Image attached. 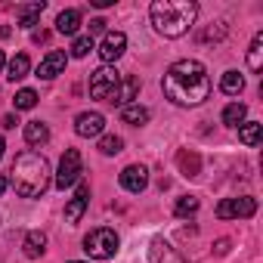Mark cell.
I'll return each instance as SVG.
<instances>
[{
  "instance_id": "cell-1",
  "label": "cell",
  "mask_w": 263,
  "mask_h": 263,
  "mask_svg": "<svg viewBox=\"0 0 263 263\" xmlns=\"http://www.w3.org/2000/svg\"><path fill=\"white\" fill-rule=\"evenodd\" d=\"M164 96L174 105H201L211 96V78L208 68L198 59H180L164 71Z\"/></svg>"
},
{
  "instance_id": "cell-2",
  "label": "cell",
  "mask_w": 263,
  "mask_h": 263,
  "mask_svg": "<svg viewBox=\"0 0 263 263\" xmlns=\"http://www.w3.org/2000/svg\"><path fill=\"white\" fill-rule=\"evenodd\" d=\"M10 180H13V186L22 198H41L50 189V161L34 149L19 152L16 161H13Z\"/></svg>"
},
{
  "instance_id": "cell-3",
  "label": "cell",
  "mask_w": 263,
  "mask_h": 263,
  "mask_svg": "<svg viewBox=\"0 0 263 263\" xmlns=\"http://www.w3.org/2000/svg\"><path fill=\"white\" fill-rule=\"evenodd\" d=\"M149 16L158 34L183 37L198 16V4H192V0H155L149 7Z\"/></svg>"
},
{
  "instance_id": "cell-4",
  "label": "cell",
  "mask_w": 263,
  "mask_h": 263,
  "mask_svg": "<svg viewBox=\"0 0 263 263\" xmlns=\"http://www.w3.org/2000/svg\"><path fill=\"white\" fill-rule=\"evenodd\" d=\"M118 245H121L118 232L115 229H105V226H99V229H93V232L84 235V251L93 260H111L118 254Z\"/></svg>"
},
{
  "instance_id": "cell-5",
  "label": "cell",
  "mask_w": 263,
  "mask_h": 263,
  "mask_svg": "<svg viewBox=\"0 0 263 263\" xmlns=\"http://www.w3.org/2000/svg\"><path fill=\"white\" fill-rule=\"evenodd\" d=\"M84 164H81V152L78 149H65L62 161H59V174H56V189H71L74 183H81Z\"/></svg>"
},
{
  "instance_id": "cell-6",
  "label": "cell",
  "mask_w": 263,
  "mask_h": 263,
  "mask_svg": "<svg viewBox=\"0 0 263 263\" xmlns=\"http://www.w3.org/2000/svg\"><path fill=\"white\" fill-rule=\"evenodd\" d=\"M257 214V198L251 195H238V198H223L217 204V217L220 220H248Z\"/></svg>"
},
{
  "instance_id": "cell-7",
  "label": "cell",
  "mask_w": 263,
  "mask_h": 263,
  "mask_svg": "<svg viewBox=\"0 0 263 263\" xmlns=\"http://www.w3.org/2000/svg\"><path fill=\"white\" fill-rule=\"evenodd\" d=\"M121 84V74L115 71V68H108V65H102V68H96L93 74H90V96L93 99H105L108 102V96L115 93V87Z\"/></svg>"
},
{
  "instance_id": "cell-8",
  "label": "cell",
  "mask_w": 263,
  "mask_h": 263,
  "mask_svg": "<svg viewBox=\"0 0 263 263\" xmlns=\"http://www.w3.org/2000/svg\"><path fill=\"white\" fill-rule=\"evenodd\" d=\"M105 130V118L99 111H81L74 118V134L84 137V140H93V137H102Z\"/></svg>"
},
{
  "instance_id": "cell-9",
  "label": "cell",
  "mask_w": 263,
  "mask_h": 263,
  "mask_svg": "<svg viewBox=\"0 0 263 263\" xmlns=\"http://www.w3.org/2000/svg\"><path fill=\"white\" fill-rule=\"evenodd\" d=\"M124 50H127V37H124L121 31H108V34L102 37V44H99V59H102L105 65H111V62H118V59L124 56Z\"/></svg>"
},
{
  "instance_id": "cell-10",
  "label": "cell",
  "mask_w": 263,
  "mask_h": 263,
  "mask_svg": "<svg viewBox=\"0 0 263 263\" xmlns=\"http://www.w3.org/2000/svg\"><path fill=\"white\" fill-rule=\"evenodd\" d=\"M121 186L127 189V192H134V195H140L146 186H149V171L143 167V164H127L124 171H121Z\"/></svg>"
},
{
  "instance_id": "cell-11",
  "label": "cell",
  "mask_w": 263,
  "mask_h": 263,
  "mask_svg": "<svg viewBox=\"0 0 263 263\" xmlns=\"http://www.w3.org/2000/svg\"><path fill=\"white\" fill-rule=\"evenodd\" d=\"M65 65H68V56H65L62 50H50V53L41 59V65H37V78H41V81H53L56 74L65 71Z\"/></svg>"
},
{
  "instance_id": "cell-12",
  "label": "cell",
  "mask_w": 263,
  "mask_h": 263,
  "mask_svg": "<svg viewBox=\"0 0 263 263\" xmlns=\"http://www.w3.org/2000/svg\"><path fill=\"white\" fill-rule=\"evenodd\" d=\"M137 93H140V78H134V74H127V78H121V84L115 87V93L108 96V102L111 105H130L137 99Z\"/></svg>"
},
{
  "instance_id": "cell-13",
  "label": "cell",
  "mask_w": 263,
  "mask_h": 263,
  "mask_svg": "<svg viewBox=\"0 0 263 263\" xmlns=\"http://www.w3.org/2000/svg\"><path fill=\"white\" fill-rule=\"evenodd\" d=\"M87 201H90V186L87 183H78L74 198H68V204H65V220L68 223H78L84 217V211H87Z\"/></svg>"
},
{
  "instance_id": "cell-14",
  "label": "cell",
  "mask_w": 263,
  "mask_h": 263,
  "mask_svg": "<svg viewBox=\"0 0 263 263\" xmlns=\"http://www.w3.org/2000/svg\"><path fill=\"white\" fill-rule=\"evenodd\" d=\"M177 164H180L183 177H198L201 174V155L192 152V149H180L177 152Z\"/></svg>"
},
{
  "instance_id": "cell-15",
  "label": "cell",
  "mask_w": 263,
  "mask_h": 263,
  "mask_svg": "<svg viewBox=\"0 0 263 263\" xmlns=\"http://www.w3.org/2000/svg\"><path fill=\"white\" fill-rule=\"evenodd\" d=\"M22 251H25L28 260H37V257L47 251V235H44L41 229H31V232L25 235V241H22Z\"/></svg>"
},
{
  "instance_id": "cell-16",
  "label": "cell",
  "mask_w": 263,
  "mask_h": 263,
  "mask_svg": "<svg viewBox=\"0 0 263 263\" xmlns=\"http://www.w3.org/2000/svg\"><path fill=\"white\" fill-rule=\"evenodd\" d=\"M25 140H28V146H47L50 143V127L44 121H28L25 124Z\"/></svg>"
},
{
  "instance_id": "cell-17",
  "label": "cell",
  "mask_w": 263,
  "mask_h": 263,
  "mask_svg": "<svg viewBox=\"0 0 263 263\" xmlns=\"http://www.w3.org/2000/svg\"><path fill=\"white\" fill-rule=\"evenodd\" d=\"M121 121L124 124H134V127H143V124H149V108L140 105V102H130V105L121 108Z\"/></svg>"
},
{
  "instance_id": "cell-18",
  "label": "cell",
  "mask_w": 263,
  "mask_h": 263,
  "mask_svg": "<svg viewBox=\"0 0 263 263\" xmlns=\"http://www.w3.org/2000/svg\"><path fill=\"white\" fill-rule=\"evenodd\" d=\"M81 28V10H62L56 19V31L59 34H78Z\"/></svg>"
},
{
  "instance_id": "cell-19",
  "label": "cell",
  "mask_w": 263,
  "mask_h": 263,
  "mask_svg": "<svg viewBox=\"0 0 263 263\" xmlns=\"http://www.w3.org/2000/svg\"><path fill=\"white\" fill-rule=\"evenodd\" d=\"M28 71H31V59L25 56V53H19V56H13L10 59V65H7V78L16 84V81H22V78H28Z\"/></svg>"
},
{
  "instance_id": "cell-20",
  "label": "cell",
  "mask_w": 263,
  "mask_h": 263,
  "mask_svg": "<svg viewBox=\"0 0 263 263\" xmlns=\"http://www.w3.org/2000/svg\"><path fill=\"white\" fill-rule=\"evenodd\" d=\"M41 13H44V4H25V7H19V10H16L19 28H34L37 19H41Z\"/></svg>"
},
{
  "instance_id": "cell-21",
  "label": "cell",
  "mask_w": 263,
  "mask_h": 263,
  "mask_svg": "<svg viewBox=\"0 0 263 263\" xmlns=\"http://www.w3.org/2000/svg\"><path fill=\"white\" fill-rule=\"evenodd\" d=\"M245 115H248V105L245 102H232L223 108V124L226 127H241L245 124Z\"/></svg>"
},
{
  "instance_id": "cell-22",
  "label": "cell",
  "mask_w": 263,
  "mask_h": 263,
  "mask_svg": "<svg viewBox=\"0 0 263 263\" xmlns=\"http://www.w3.org/2000/svg\"><path fill=\"white\" fill-rule=\"evenodd\" d=\"M260 137H263V124H257V121H248V124L238 127V140H241L245 146H257Z\"/></svg>"
},
{
  "instance_id": "cell-23",
  "label": "cell",
  "mask_w": 263,
  "mask_h": 263,
  "mask_svg": "<svg viewBox=\"0 0 263 263\" xmlns=\"http://www.w3.org/2000/svg\"><path fill=\"white\" fill-rule=\"evenodd\" d=\"M248 68L251 71H260L263 68V34L257 31L254 41H251V50H248Z\"/></svg>"
},
{
  "instance_id": "cell-24",
  "label": "cell",
  "mask_w": 263,
  "mask_h": 263,
  "mask_svg": "<svg viewBox=\"0 0 263 263\" xmlns=\"http://www.w3.org/2000/svg\"><path fill=\"white\" fill-rule=\"evenodd\" d=\"M220 90L229 93V96H238V93L245 90V78H241L238 71H226V74L220 78Z\"/></svg>"
},
{
  "instance_id": "cell-25",
  "label": "cell",
  "mask_w": 263,
  "mask_h": 263,
  "mask_svg": "<svg viewBox=\"0 0 263 263\" xmlns=\"http://www.w3.org/2000/svg\"><path fill=\"white\" fill-rule=\"evenodd\" d=\"M198 208H201V201H198L195 195H183V198L174 204V214H177L180 220H186V217H195V214H198Z\"/></svg>"
},
{
  "instance_id": "cell-26",
  "label": "cell",
  "mask_w": 263,
  "mask_h": 263,
  "mask_svg": "<svg viewBox=\"0 0 263 263\" xmlns=\"http://www.w3.org/2000/svg\"><path fill=\"white\" fill-rule=\"evenodd\" d=\"M93 50H96V44H93L90 34H81V37H74V44H71V56H74V59H84V56H90Z\"/></svg>"
},
{
  "instance_id": "cell-27",
  "label": "cell",
  "mask_w": 263,
  "mask_h": 263,
  "mask_svg": "<svg viewBox=\"0 0 263 263\" xmlns=\"http://www.w3.org/2000/svg\"><path fill=\"white\" fill-rule=\"evenodd\" d=\"M13 102H16V111H28V108H34V105H37V93L25 87V90H19V93H16V99H13Z\"/></svg>"
},
{
  "instance_id": "cell-28",
  "label": "cell",
  "mask_w": 263,
  "mask_h": 263,
  "mask_svg": "<svg viewBox=\"0 0 263 263\" xmlns=\"http://www.w3.org/2000/svg\"><path fill=\"white\" fill-rule=\"evenodd\" d=\"M121 149H124V140H121V137H115V134L99 137V152H102V155H118Z\"/></svg>"
},
{
  "instance_id": "cell-29",
  "label": "cell",
  "mask_w": 263,
  "mask_h": 263,
  "mask_svg": "<svg viewBox=\"0 0 263 263\" xmlns=\"http://www.w3.org/2000/svg\"><path fill=\"white\" fill-rule=\"evenodd\" d=\"M105 25H108L105 19H93V22H90V37H93V34H102V31H105Z\"/></svg>"
},
{
  "instance_id": "cell-30",
  "label": "cell",
  "mask_w": 263,
  "mask_h": 263,
  "mask_svg": "<svg viewBox=\"0 0 263 263\" xmlns=\"http://www.w3.org/2000/svg\"><path fill=\"white\" fill-rule=\"evenodd\" d=\"M16 124H19V118H16V115H4V121H0V127H7V130H13Z\"/></svg>"
},
{
  "instance_id": "cell-31",
  "label": "cell",
  "mask_w": 263,
  "mask_h": 263,
  "mask_svg": "<svg viewBox=\"0 0 263 263\" xmlns=\"http://www.w3.org/2000/svg\"><path fill=\"white\" fill-rule=\"evenodd\" d=\"M226 251H229V241H226V238H220V241H217V254H226Z\"/></svg>"
},
{
  "instance_id": "cell-32",
  "label": "cell",
  "mask_w": 263,
  "mask_h": 263,
  "mask_svg": "<svg viewBox=\"0 0 263 263\" xmlns=\"http://www.w3.org/2000/svg\"><path fill=\"white\" fill-rule=\"evenodd\" d=\"M7 186H10V180H7L4 174H0V195H4V192H7Z\"/></svg>"
},
{
  "instance_id": "cell-33",
  "label": "cell",
  "mask_w": 263,
  "mask_h": 263,
  "mask_svg": "<svg viewBox=\"0 0 263 263\" xmlns=\"http://www.w3.org/2000/svg\"><path fill=\"white\" fill-rule=\"evenodd\" d=\"M4 65H7V56H4V50H0V71H4Z\"/></svg>"
},
{
  "instance_id": "cell-34",
  "label": "cell",
  "mask_w": 263,
  "mask_h": 263,
  "mask_svg": "<svg viewBox=\"0 0 263 263\" xmlns=\"http://www.w3.org/2000/svg\"><path fill=\"white\" fill-rule=\"evenodd\" d=\"M4 149H7V143H4V137H0V158H4Z\"/></svg>"
},
{
  "instance_id": "cell-35",
  "label": "cell",
  "mask_w": 263,
  "mask_h": 263,
  "mask_svg": "<svg viewBox=\"0 0 263 263\" xmlns=\"http://www.w3.org/2000/svg\"><path fill=\"white\" fill-rule=\"evenodd\" d=\"M71 263H81V260H71Z\"/></svg>"
}]
</instances>
